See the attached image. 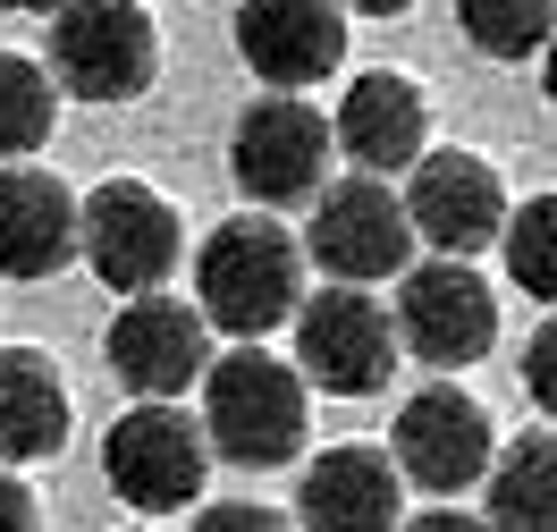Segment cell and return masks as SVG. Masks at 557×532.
<instances>
[{
    "label": "cell",
    "instance_id": "83f0119b",
    "mask_svg": "<svg viewBox=\"0 0 557 532\" xmlns=\"http://www.w3.org/2000/svg\"><path fill=\"white\" fill-rule=\"evenodd\" d=\"M541 85H549V110H557V35H549V51H541Z\"/></svg>",
    "mask_w": 557,
    "mask_h": 532
},
{
    "label": "cell",
    "instance_id": "52a82bcc",
    "mask_svg": "<svg viewBox=\"0 0 557 532\" xmlns=\"http://www.w3.org/2000/svg\"><path fill=\"white\" fill-rule=\"evenodd\" d=\"M296 372L330 397H372L397 372V321L372 287H321L296 305Z\"/></svg>",
    "mask_w": 557,
    "mask_h": 532
},
{
    "label": "cell",
    "instance_id": "cb8c5ba5",
    "mask_svg": "<svg viewBox=\"0 0 557 532\" xmlns=\"http://www.w3.org/2000/svg\"><path fill=\"white\" fill-rule=\"evenodd\" d=\"M0 532H42V507L17 473H0Z\"/></svg>",
    "mask_w": 557,
    "mask_h": 532
},
{
    "label": "cell",
    "instance_id": "7402d4cb",
    "mask_svg": "<svg viewBox=\"0 0 557 532\" xmlns=\"http://www.w3.org/2000/svg\"><path fill=\"white\" fill-rule=\"evenodd\" d=\"M523 389H532V406L557 423V313L532 330V347H523Z\"/></svg>",
    "mask_w": 557,
    "mask_h": 532
},
{
    "label": "cell",
    "instance_id": "44dd1931",
    "mask_svg": "<svg viewBox=\"0 0 557 532\" xmlns=\"http://www.w3.org/2000/svg\"><path fill=\"white\" fill-rule=\"evenodd\" d=\"M507 280L532 296V305H557V195H532V203H507Z\"/></svg>",
    "mask_w": 557,
    "mask_h": 532
},
{
    "label": "cell",
    "instance_id": "5bb4252c",
    "mask_svg": "<svg viewBox=\"0 0 557 532\" xmlns=\"http://www.w3.org/2000/svg\"><path fill=\"white\" fill-rule=\"evenodd\" d=\"M330 144H338V152H347L363 177L414 170L422 152H431V102H422V85H414V76H397V69L355 76L347 102H338Z\"/></svg>",
    "mask_w": 557,
    "mask_h": 532
},
{
    "label": "cell",
    "instance_id": "9c48e42d",
    "mask_svg": "<svg viewBox=\"0 0 557 532\" xmlns=\"http://www.w3.org/2000/svg\"><path fill=\"white\" fill-rule=\"evenodd\" d=\"M388 321H397L406 355H422L431 372H465V363H482L498 347V296H490V280L473 262H448V253L397 280V313Z\"/></svg>",
    "mask_w": 557,
    "mask_h": 532
},
{
    "label": "cell",
    "instance_id": "7c38bea8",
    "mask_svg": "<svg viewBox=\"0 0 557 532\" xmlns=\"http://www.w3.org/2000/svg\"><path fill=\"white\" fill-rule=\"evenodd\" d=\"M102 355L136 397L170 406L177 389H195L211 372V321L195 305H177V296H127L119 321H110V338H102Z\"/></svg>",
    "mask_w": 557,
    "mask_h": 532
},
{
    "label": "cell",
    "instance_id": "603a6c76",
    "mask_svg": "<svg viewBox=\"0 0 557 532\" xmlns=\"http://www.w3.org/2000/svg\"><path fill=\"white\" fill-rule=\"evenodd\" d=\"M195 532H296V524L278 507H262V498H220V507L195 516Z\"/></svg>",
    "mask_w": 557,
    "mask_h": 532
},
{
    "label": "cell",
    "instance_id": "ac0fdd59",
    "mask_svg": "<svg viewBox=\"0 0 557 532\" xmlns=\"http://www.w3.org/2000/svg\"><path fill=\"white\" fill-rule=\"evenodd\" d=\"M490 491V532H557V431H523L507 440L482 473Z\"/></svg>",
    "mask_w": 557,
    "mask_h": 532
},
{
    "label": "cell",
    "instance_id": "8992f818",
    "mask_svg": "<svg viewBox=\"0 0 557 532\" xmlns=\"http://www.w3.org/2000/svg\"><path fill=\"white\" fill-rule=\"evenodd\" d=\"M203 473H211V440L195 415H177L161 397H144L136 415H119L102 431V482L127 507L144 516H177V507H195L203 498Z\"/></svg>",
    "mask_w": 557,
    "mask_h": 532
},
{
    "label": "cell",
    "instance_id": "ba28073f",
    "mask_svg": "<svg viewBox=\"0 0 557 532\" xmlns=\"http://www.w3.org/2000/svg\"><path fill=\"white\" fill-rule=\"evenodd\" d=\"M305 253H313L338 287L406 280V262H414V220L397 203V186H381V177H338V186L313 195Z\"/></svg>",
    "mask_w": 557,
    "mask_h": 532
},
{
    "label": "cell",
    "instance_id": "3957f363",
    "mask_svg": "<svg viewBox=\"0 0 557 532\" xmlns=\"http://www.w3.org/2000/svg\"><path fill=\"white\" fill-rule=\"evenodd\" d=\"M42 69L76 102H144L161 76V26L144 17V0H69L51 17Z\"/></svg>",
    "mask_w": 557,
    "mask_h": 532
},
{
    "label": "cell",
    "instance_id": "d6986e66",
    "mask_svg": "<svg viewBox=\"0 0 557 532\" xmlns=\"http://www.w3.org/2000/svg\"><path fill=\"white\" fill-rule=\"evenodd\" d=\"M51 119H60V85H51V69L26 60V51H0V161L42 152Z\"/></svg>",
    "mask_w": 557,
    "mask_h": 532
},
{
    "label": "cell",
    "instance_id": "2e32d148",
    "mask_svg": "<svg viewBox=\"0 0 557 532\" xmlns=\"http://www.w3.org/2000/svg\"><path fill=\"white\" fill-rule=\"evenodd\" d=\"M76 262V195L51 170H0V280H51Z\"/></svg>",
    "mask_w": 557,
    "mask_h": 532
},
{
    "label": "cell",
    "instance_id": "d4e9b609",
    "mask_svg": "<svg viewBox=\"0 0 557 532\" xmlns=\"http://www.w3.org/2000/svg\"><path fill=\"white\" fill-rule=\"evenodd\" d=\"M397 532H490L482 516H465V507H422L414 524H397Z\"/></svg>",
    "mask_w": 557,
    "mask_h": 532
},
{
    "label": "cell",
    "instance_id": "e0dca14e",
    "mask_svg": "<svg viewBox=\"0 0 557 532\" xmlns=\"http://www.w3.org/2000/svg\"><path fill=\"white\" fill-rule=\"evenodd\" d=\"M69 440V381L42 347H0V465L60 457Z\"/></svg>",
    "mask_w": 557,
    "mask_h": 532
},
{
    "label": "cell",
    "instance_id": "9a60e30c",
    "mask_svg": "<svg viewBox=\"0 0 557 532\" xmlns=\"http://www.w3.org/2000/svg\"><path fill=\"white\" fill-rule=\"evenodd\" d=\"M397 491H406V473L388 465V448H330V457L305 465V482H296V524L305 532H397Z\"/></svg>",
    "mask_w": 557,
    "mask_h": 532
},
{
    "label": "cell",
    "instance_id": "484cf974",
    "mask_svg": "<svg viewBox=\"0 0 557 532\" xmlns=\"http://www.w3.org/2000/svg\"><path fill=\"white\" fill-rule=\"evenodd\" d=\"M0 9H17V17H60L69 0H0Z\"/></svg>",
    "mask_w": 557,
    "mask_h": 532
},
{
    "label": "cell",
    "instance_id": "5b68a950",
    "mask_svg": "<svg viewBox=\"0 0 557 532\" xmlns=\"http://www.w3.org/2000/svg\"><path fill=\"white\" fill-rule=\"evenodd\" d=\"M228 177L253 212H287V203H313L321 177H330V119L296 94H262L237 110L228 127Z\"/></svg>",
    "mask_w": 557,
    "mask_h": 532
},
{
    "label": "cell",
    "instance_id": "8fae6325",
    "mask_svg": "<svg viewBox=\"0 0 557 532\" xmlns=\"http://www.w3.org/2000/svg\"><path fill=\"white\" fill-rule=\"evenodd\" d=\"M406 220H414V246L448 253V262H473L482 246H498V228H507V186L490 170L482 152H422L414 170H406Z\"/></svg>",
    "mask_w": 557,
    "mask_h": 532
},
{
    "label": "cell",
    "instance_id": "30bf717a",
    "mask_svg": "<svg viewBox=\"0 0 557 532\" xmlns=\"http://www.w3.org/2000/svg\"><path fill=\"white\" fill-rule=\"evenodd\" d=\"M388 440H397V448H388V465H397L414 491H431V498L473 491V482L490 473V457H498L490 406H482V397H465L456 381L414 389L406 406H397V431H388Z\"/></svg>",
    "mask_w": 557,
    "mask_h": 532
},
{
    "label": "cell",
    "instance_id": "ffe728a7",
    "mask_svg": "<svg viewBox=\"0 0 557 532\" xmlns=\"http://www.w3.org/2000/svg\"><path fill=\"white\" fill-rule=\"evenodd\" d=\"M456 26L482 60H532L557 35V0H456Z\"/></svg>",
    "mask_w": 557,
    "mask_h": 532
},
{
    "label": "cell",
    "instance_id": "6da1fadb",
    "mask_svg": "<svg viewBox=\"0 0 557 532\" xmlns=\"http://www.w3.org/2000/svg\"><path fill=\"white\" fill-rule=\"evenodd\" d=\"M195 296H203L195 313L211 330H228L237 347H253V338H271L278 321H296V305H305V246L271 212L220 220L203 237V253H195Z\"/></svg>",
    "mask_w": 557,
    "mask_h": 532
},
{
    "label": "cell",
    "instance_id": "7a4b0ae2",
    "mask_svg": "<svg viewBox=\"0 0 557 532\" xmlns=\"http://www.w3.org/2000/svg\"><path fill=\"white\" fill-rule=\"evenodd\" d=\"M305 372L296 363H278L262 347H237L220 355L203 372V440L211 457L245 465V473H262V465H287L305 448Z\"/></svg>",
    "mask_w": 557,
    "mask_h": 532
},
{
    "label": "cell",
    "instance_id": "4316f807",
    "mask_svg": "<svg viewBox=\"0 0 557 532\" xmlns=\"http://www.w3.org/2000/svg\"><path fill=\"white\" fill-rule=\"evenodd\" d=\"M338 9H363V17H397V9H414V0H338Z\"/></svg>",
    "mask_w": 557,
    "mask_h": 532
},
{
    "label": "cell",
    "instance_id": "4fadbf2b",
    "mask_svg": "<svg viewBox=\"0 0 557 532\" xmlns=\"http://www.w3.org/2000/svg\"><path fill=\"white\" fill-rule=\"evenodd\" d=\"M237 60L271 94H305L347 60V9L338 0H237Z\"/></svg>",
    "mask_w": 557,
    "mask_h": 532
},
{
    "label": "cell",
    "instance_id": "277c9868",
    "mask_svg": "<svg viewBox=\"0 0 557 532\" xmlns=\"http://www.w3.org/2000/svg\"><path fill=\"white\" fill-rule=\"evenodd\" d=\"M76 253L94 262V280L110 296H161V280L186 262L177 203L161 186H144V177H102L76 203Z\"/></svg>",
    "mask_w": 557,
    "mask_h": 532
}]
</instances>
